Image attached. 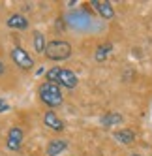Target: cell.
<instances>
[{"label": "cell", "instance_id": "obj_1", "mask_svg": "<svg viewBox=\"0 0 152 156\" xmlns=\"http://www.w3.org/2000/svg\"><path fill=\"white\" fill-rule=\"evenodd\" d=\"M45 77H47V81L57 83L58 87H64V88H75L77 83H79L77 73H75L73 70L60 68V66H53V68H49Z\"/></svg>", "mask_w": 152, "mask_h": 156}, {"label": "cell", "instance_id": "obj_2", "mask_svg": "<svg viewBox=\"0 0 152 156\" xmlns=\"http://www.w3.org/2000/svg\"><path fill=\"white\" fill-rule=\"evenodd\" d=\"M38 94H40V100L45 104L49 109H55L58 105H62L64 102V94H62V88L57 85V83H51V81H43L40 87H38Z\"/></svg>", "mask_w": 152, "mask_h": 156}, {"label": "cell", "instance_id": "obj_3", "mask_svg": "<svg viewBox=\"0 0 152 156\" xmlns=\"http://www.w3.org/2000/svg\"><path fill=\"white\" fill-rule=\"evenodd\" d=\"M71 45L64 40H53V41H47V47H45V58L51 60V62H62V60H68L71 57Z\"/></svg>", "mask_w": 152, "mask_h": 156}, {"label": "cell", "instance_id": "obj_4", "mask_svg": "<svg viewBox=\"0 0 152 156\" xmlns=\"http://www.w3.org/2000/svg\"><path fill=\"white\" fill-rule=\"evenodd\" d=\"M9 57H12L13 64L17 66L19 70H32V66H34V60H32V57L28 55V51L23 49V47H19V45L12 49Z\"/></svg>", "mask_w": 152, "mask_h": 156}, {"label": "cell", "instance_id": "obj_5", "mask_svg": "<svg viewBox=\"0 0 152 156\" xmlns=\"http://www.w3.org/2000/svg\"><path fill=\"white\" fill-rule=\"evenodd\" d=\"M23 139H25V132H23V128H19V126L9 128L8 136H6V147H8V151L17 152L21 147H23Z\"/></svg>", "mask_w": 152, "mask_h": 156}, {"label": "cell", "instance_id": "obj_6", "mask_svg": "<svg viewBox=\"0 0 152 156\" xmlns=\"http://www.w3.org/2000/svg\"><path fill=\"white\" fill-rule=\"evenodd\" d=\"M43 124H45L49 130H53V132H64V130H66L64 120H62L53 109H47L45 113H43Z\"/></svg>", "mask_w": 152, "mask_h": 156}, {"label": "cell", "instance_id": "obj_7", "mask_svg": "<svg viewBox=\"0 0 152 156\" xmlns=\"http://www.w3.org/2000/svg\"><path fill=\"white\" fill-rule=\"evenodd\" d=\"M90 4H92V8L96 9V12L100 13L102 19H105V21L115 19V8H113V4L109 2V0H92Z\"/></svg>", "mask_w": 152, "mask_h": 156}, {"label": "cell", "instance_id": "obj_8", "mask_svg": "<svg viewBox=\"0 0 152 156\" xmlns=\"http://www.w3.org/2000/svg\"><path fill=\"white\" fill-rule=\"evenodd\" d=\"M68 139H62V137H57V139H51L47 143V147H45V154L47 156H60L64 151L68 149Z\"/></svg>", "mask_w": 152, "mask_h": 156}, {"label": "cell", "instance_id": "obj_9", "mask_svg": "<svg viewBox=\"0 0 152 156\" xmlns=\"http://www.w3.org/2000/svg\"><path fill=\"white\" fill-rule=\"evenodd\" d=\"M6 25L13 30H26L28 28V19L23 13H12L6 19Z\"/></svg>", "mask_w": 152, "mask_h": 156}, {"label": "cell", "instance_id": "obj_10", "mask_svg": "<svg viewBox=\"0 0 152 156\" xmlns=\"http://www.w3.org/2000/svg\"><path fill=\"white\" fill-rule=\"evenodd\" d=\"M122 120H124V117L120 113H116V111H107V113L102 115V119H100L103 128H111V126H116V124H122Z\"/></svg>", "mask_w": 152, "mask_h": 156}, {"label": "cell", "instance_id": "obj_11", "mask_svg": "<svg viewBox=\"0 0 152 156\" xmlns=\"http://www.w3.org/2000/svg\"><path fill=\"white\" fill-rule=\"evenodd\" d=\"M113 137L118 143H122V145H132L135 141V132L132 128H122V130H116L113 133Z\"/></svg>", "mask_w": 152, "mask_h": 156}, {"label": "cell", "instance_id": "obj_12", "mask_svg": "<svg viewBox=\"0 0 152 156\" xmlns=\"http://www.w3.org/2000/svg\"><path fill=\"white\" fill-rule=\"evenodd\" d=\"M32 45H34V51L36 53H45V47H47V41H45V36H43V32L36 30L34 36H32Z\"/></svg>", "mask_w": 152, "mask_h": 156}, {"label": "cell", "instance_id": "obj_13", "mask_svg": "<svg viewBox=\"0 0 152 156\" xmlns=\"http://www.w3.org/2000/svg\"><path fill=\"white\" fill-rule=\"evenodd\" d=\"M111 51H113V43H102V45H98V49H96V53H94L96 62H103L107 57H109Z\"/></svg>", "mask_w": 152, "mask_h": 156}, {"label": "cell", "instance_id": "obj_14", "mask_svg": "<svg viewBox=\"0 0 152 156\" xmlns=\"http://www.w3.org/2000/svg\"><path fill=\"white\" fill-rule=\"evenodd\" d=\"M8 109H9V104L4 98H0V113H4V111H8Z\"/></svg>", "mask_w": 152, "mask_h": 156}, {"label": "cell", "instance_id": "obj_15", "mask_svg": "<svg viewBox=\"0 0 152 156\" xmlns=\"http://www.w3.org/2000/svg\"><path fill=\"white\" fill-rule=\"evenodd\" d=\"M4 73H6V64L0 60V75H4Z\"/></svg>", "mask_w": 152, "mask_h": 156}, {"label": "cell", "instance_id": "obj_16", "mask_svg": "<svg viewBox=\"0 0 152 156\" xmlns=\"http://www.w3.org/2000/svg\"><path fill=\"white\" fill-rule=\"evenodd\" d=\"M130 156H141V154H137V152H133V154H130Z\"/></svg>", "mask_w": 152, "mask_h": 156}]
</instances>
